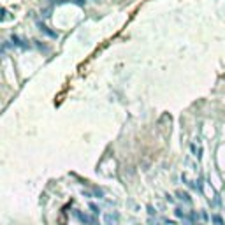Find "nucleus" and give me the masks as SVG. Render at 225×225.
<instances>
[{
	"mask_svg": "<svg viewBox=\"0 0 225 225\" xmlns=\"http://www.w3.org/2000/svg\"><path fill=\"white\" fill-rule=\"evenodd\" d=\"M192 151L195 153V157H201V150H199V148H197L195 144H192Z\"/></svg>",
	"mask_w": 225,
	"mask_h": 225,
	"instance_id": "7ed1b4c3",
	"label": "nucleus"
},
{
	"mask_svg": "<svg viewBox=\"0 0 225 225\" xmlns=\"http://www.w3.org/2000/svg\"><path fill=\"white\" fill-rule=\"evenodd\" d=\"M76 216H77L83 223H90V225H93V223H95V220H93V218H90V216H86V215L79 213V211H76Z\"/></svg>",
	"mask_w": 225,
	"mask_h": 225,
	"instance_id": "f257e3e1",
	"label": "nucleus"
},
{
	"mask_svg": "<svg viewBox=\"0 0 225 225\" xmlns=\"http://www.w3.org/2000/svg\"><path fill=\"white\" fill-rule=\"evenodd\" d=\"M213 220H215V223H216V225H223V222H222V218H220V216H213Z\"/></svg>",
	"mask_w": 225,
	"mask_h": 225,
	"instance_id": "20e7f679",
	"label": "nucleus"
},
{
	"mask_svg": "<svg viewBox=\"0 0 225 225\" xmlns=\"http://www.w3.org/2000/svg\"><path fill=\"white\" fill-rule=\"evenodd\" d=\"M118 222V216L115 215V216H113V215H106V225H115Z\"/></svg>",
	"mask_w": 225,
	"mask_h": 225,
	"instance_id": "f03ea898",
	"label": "nucleus"
}]
</instances>
